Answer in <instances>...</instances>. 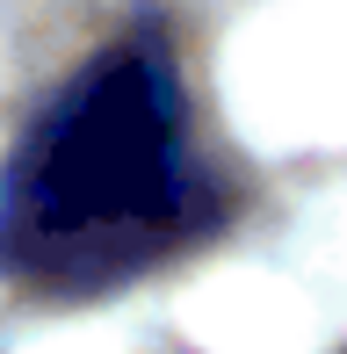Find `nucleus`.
<instances>
[{
    "instance_id": "nucleus-1",
    "label": "nucleus",
    "mask_w": 347,
    "mask_h": 354,
    "mask_svg": "<svg viewBox=\"0 0 347 354\" xmlns=\"http://www.w3.org/2000/svg\"><path fill=\"white\" fill-rule=\"evenodd\" d=\"M167 44H102L0 159V282L29 297H109L217 232Z\"/></svg>"
}]
</instances>
